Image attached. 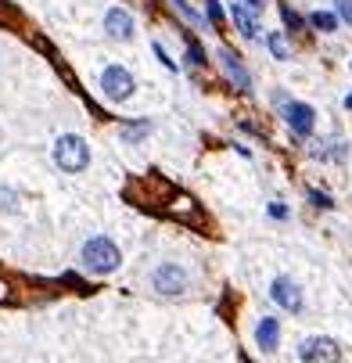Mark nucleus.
<instances>
[{
	"label": "nucleus",
	"instance_id": "f257e3e1",
	"mask_svg": "<svg viewBox=\"0 0 352 363\" xmlns=\"http://www.w3.org/2000/svg\"><path fill=\"white\" fill-rule=\"evenodd\" d=\"M54 162L65 169V173H83V169H87V162H90L87 140L76 137V134L58 137V140H54Z\"/></svg>",
	"mask_w": 352,
	"mask_h": 363
},
{
	"label": "nucleus",
	"instance_id": "f03ea898",
	"mask_svg": "<svg viewBox=\"0 0 352 363\" xmlns=\"http://www.w3.org/2000/svg\"><path fill=\"white\" fill-rule=\"evenodd\" d=\"M119 248H115V241H108V238H90L87 245H83V263H87L94 273H112L115 266H119Z\"/></svg>",
	"mask_w": 352,
	"mask_h": 363
},
{
	"label": "nucleus",
	"instance_id": "7ed1b4c3",
	"mask_svg": "<svg viewBox=\"0 0 352 363\" xmlns=\"http://www.w3.org/2000/svg\"><path fill=\"white\" fill-rule=\"evenodd\" d=\"M302 363H342V349L335 338H305L302 341Z\"/></svg>",
	"mask_w": 352,
	"mask_h": 363
},
{
	"label": "nucleus",
	"instance_id": "20e7f679",
	"mask_svg": "<svg viewBox=\"0 0 352 363\" xmlns=\"http://www.w3.org/2000/svg\"><path fill=\"white\" fill-rule=\"evenodd\" d=\"M101 90H105V97H112V101H126L133 94V76L122 65H108L105 76H101Z\"/></svg>",
	"mask_w": 352,
	"mask_h": 363
},
{
	"label": "nucleus",
	"instance_id": "39448f33",
	"mask_svg": "<svg viewBox=\"0 0 352 363\" xmlns=\"http://www.w3.org/2000/svg\"><path fill=\"white\" fill-rule=\"evenodd\" d=\"M151 284H155L158 295H183V288H187V273H183L176 263H165V266L155 270Z\"/></svg>",
	"mask_w": 352,
	"mask_h": 363
},
{
	"label": "nucleus",
	"instance_id": "423d86ee",
	"mask_svg": "<svg viewBox=\"0 0 352 363\" xmlns=\"http://www.w3.org/2000/svg\"><path fill=\"white\" fill-rule=\"evenodd\" d=\"M284 119H287V126H292L299 137H309V134H313V108H309V104H302V101L284 104Z\"/></svg>",
	"mask_w": 352,
	"mask_h": 363
},
{
	"label": "nucleus",
	"instance_id": "0eeeda50",
	"mask_svg": "<svg viewBox=\"0 0 352 363\" xmlns=\"http://www.w3.org/2000/svg\"><path fill=\"white\" fill-rule=\"evenodd\" d=\"M274 298L277 306H284L287 313H302V291L295 281H287V277H277L274 281Z\"/></svg>",
	"mask_w": 352,
	"mask_h": 363
},
{
	"label": "nucleus",
	"instance_id": "6e6552de",
	"mask_svg": "<svg viewBox=\"0 0 352 363\" xmlns=\"http://www.w3.org/2000/svg\"><path fill=\"white\" fill-rule=\"evenodd\" d=\"M219 65H223L226 79H231L237 90H248V72H244V65L237 61V54H234V51H226V47H223V51H219Z\"/></svg>",
	"mask_w": 352,
	"mask_h": 363
},
{
	"label": "nucleus",
	"instance_id": "1a4fd4ad",
	"mask_svg": "<svg viewBox=\"0 0 352 363\" xmlns=\"http://www.w3.org/2000/svg\"><path fill=\"white\" fill-rule=\"evenodd\" d=\"M108 33H112L115 40H130V36H133V18H130V11L112 8V11H108Z\"/></svg>",
	"mask_w": 352,
	"mask_h": 363
},
{
	"label": "nucleus",
	"instance_id": "9d476101",
	"mask_svg": "<svg viewBox=\"0 0 352 363\" xmlns=\"http://www.w3.org/2000/svg\"><path fill=\"white\" fill-rule=\"evenodd\" d=\"M255 338H259V346H262L266 353H274V349H277V338H280V324H277L274 316H262L259 328H255Z\"/></svg>",
	"mask_w": 352,
	"mask_h": 363
},
{
	"label": "nucleus",
	"instance_id": "9b49d317",
	"mask_svg": "<svg viewBox=\"0 0 352 363\" xmlns=\"http://www.w3.org/2000/svg\"><path fill=\"white\" fill-rule=\"evenodd\" d=\"M231 15H234V26L241 29V36H244V40H255V36H259V22H255V15L248 11V8L234 4V11H231Z\"/></svg>",
	"mask_w": 352,
	"mask_h": 363
},
{
	"label": "nucleus",
	"instance_id": "f8f14e48",
	"mask_svg": "<svg viewBox=\"0 0 352 363\" xmlns=\"http://www.w3.org/2000/svg\"><path fill=\"white\" fill-rule=\"evenodd\" d=\"M309 22H313V26H317L320 33H330V29H335V26H338V18H335V15H330V11H317L313 18H309Z\"/></svg>",
	"mask_w": 352,
	"mask_h": 363
},
{
	"label": "nucleus",
	"instance_id": "ddd939ff",
	"mask_svg": "<svg viewBox=\"0 0 352 363\" xmlns=\"http://www.w3.org/2000/svg\"><path fill=\"white\" fill-rule=\"evenodd\" d=\"M173 8H176V11L183 15V18H187V22H191V26H198V29L205 26V22H201V15H198V11H194L191 4H187V0H173Z\"/></svg>",
	"mask_w": 352,
	"mask_h": 363
},
{
	"label": "nucleus",
	"instance_id": "4468645a",
	"mask_svg": "<svg viewBox=\"0 0 352 363\" xmlns=\"http://www.w3.org/2000/svg\"><path fill=\"white\" fill-rule=\"evenodd\" d=\"M148 130H151V122L144 119V122H133V126H122V137H126V140L133 144V140H140V137L148 134Z\"/></svg>",
	"mask_w": 352,
	"mask_h": 363
},
{
	"label": "nucleus",
	"instance_id": "2eb2a0df",
	"mask_svg": "<svg viewBox=\"0 0 352 363\" xmlns=\"http://www.w3.org/2000/svg\"><path fill=\"white\" fill-rule=\"evenodd\" d=\"M266 44H270V51H274V58H280V61L287 58V47H284V40H280L277 33H274V36H266Z\"/></svg>",
	"mask_w": 352,
	"mask_h": 363
},
{
	"label": "nucleus",
	"instance_id": "dca6fc26",
	"mask_svg": "<svg viewBox=\"0 0 352 363\" xmlns=\"http://www.w3.org/2000/svg\"><path fill=\"white\" fill-rule=\"evenodd\" d=\"M309 202L320 205V209H330V205H335V202H330V195H324V191H309Z\"/></svg>",
	"mask_w": 352,
	"mask_h": 363
},
{
	"label": "nucleus",
	"instance_id": "f3484780",
	"mask_svg": "<svg viewBox=\"0 0 352 363\" xmlns=\"http://www.w3.org/2000/svg\"><path fill=\"white\" fill-rule=\"evenodd\" d=\"M205 8H209V22H212V26H223V8L216 4V0H209Z\"/></svg>",
	"mask_w": 352,
	"mask_h": 363
},
{
	"label": "nucleus",
	"instance_id": "a211bd4d",
	"mask_svg": "<svg viewBox=\"0 0 352 363\" xmlns=\"http://www.w3.org/2000/svg\"><path fill=\"white\" fill-rule=\"evenodd\" d=\"M187 54H191L194 65H201V61H205V51L198 47V40H187Z\"/></svg>",
	"mask_w": 352,
	"mask_h": 363
},
{
	"label": "nucleus",
	"instance_id": "6ab92c4d",
	"mask_svg": "<svg viewBox=\"0 0 352 363\" xmlns=\"http://www.w3.org/2000/svg\"><path fill=\"white\" fill-rule=\"evenodd\" d=\"M15 198H18L15 191H11V187H4V191H0V209H8V212H11V209H15Z\"/></svg>",
	"mask_w": 352,
	"mask_h": 363
},
{
	"label": "nucleus",
	"instance_id": "aec40b11",
	"mask_svg": "<svg viewBox=\"0 0 352 363\" xmlns=\"http://www.w3.org/2000/svg\"><path fill=\"white\" fill-rule=\"evenodd\" d=\"M280 15H284V22L292 26V29H302V18H299V15H295L292 8H280Z\"/></svg>",
	"mask_w": 352,
	"mask_h": 363
},
{
	"label": "nucleus",
	"instance_id": "412c9836",
	"mask_svg": "<svg viewBox=\"0 0 352 363\" xmlns=\"http://www.w3.org/2000/svg\"><path fill=\"white\" fill-rule=\"evenodd\" d=\"M335 4H338V15H342L345 22L352 26V0H335Z\"/></svg>",
	"mask_w": 352,
	"mask_h": 363
},
{
	"label": "nucleus",
	"instance_id": "4be33fe9",
	"mask_svg": "<svg viewBox=\"0 0 352 363\" xmlns=\"http://www.w3.org/2000/svg\"><path fill=\"white\" fill-rule=\"evenodd\" d=\"M155 54L162 58V65H165V69H176V61H173V58H165V51H162V44H155Z\"/></svg>",
	"mask_w": 352,
	"mask_h": 363
},
{
	"label": "nucleus",
	"instance_id": "5701e85b",
	"mask_svg": "<svg viewBox=\"0 0 352 363\" xmlns=\"http://www.w3.org/2000/svg\"><path fill=\"white\" fill-rule=\"evenodd\" d=\"M244 4H248V8H262V4H266V0H244Z\"/></svg>",
	"mask_w": 352,
	"mask_h": 363
},
{
	"label": "nucleus",
	"instance_id": "b1692460",
	"mask_svg": "<svg viewBox=\"0 0 352 363\" xmlns=\"http://www.w3.org/2000/svg\"><path fill=\"white\" fill-rule=\"evenodd\" d=\"M345 104H349V108H352V94H349V97H345Z\"/></svg>",
	"mask_w": 352,
	"mask_h": 363
}]
</instances>
